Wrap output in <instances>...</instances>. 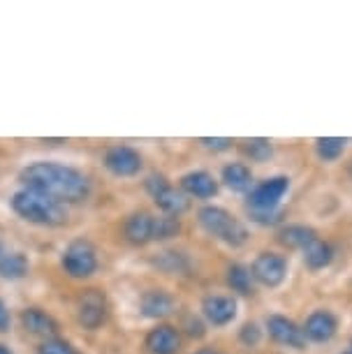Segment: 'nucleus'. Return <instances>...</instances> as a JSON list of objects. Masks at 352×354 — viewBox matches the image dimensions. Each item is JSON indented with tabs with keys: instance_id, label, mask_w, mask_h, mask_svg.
I'll use <instances>...</instances> for the list:
<instances>
[{
	"instance_id": "2eb2a0df",
	"label": "nucleus",
	"mask_w": 352,
	"mask_h": 354,
	"mask_svg": "<svg viewBox=\"0 0 352 354\" xmlns=\"http://www.w3.org/2000/svg\"><path fill=\"white\" fill-rule=\"evenodd\" d=\"M154 230H156V216H151L149 211H137L125 220V239L135 245H144L154 241Z\"/></svg>"
},
{
	"instance_id": "39448f33",
	"label": "nucleus",
	"mask_w": 352,
	"mask_h": 354,
	"mask_svg": "<svg viewBox=\"0 0 352 354\" xmlns=\"http://www.w3.org/2000/svg\"><path fill=\"white\" fill-rule=\"evenodd\" d=\"M144 185H146V192H149V195L154 197V202L158 204V209L165 211V216L178 218L190 206L188 195L181 190H176L163 174H151V176L144 181Z\"/></svg>"
},
{
	"instance_id": "473e14b6",
	"label": "nucleus",
	"mask_w": 352,
	"mask_h": 354,
	"mask_svg": "<svg viewBox=\"0 0 352 354\" xmlns=\"http://www.w3.org/2000/svg\"><path fill=\"white\" fill-rule=\"evenodd\" d=\"M0 354H12V350H10L8 345H3V343H0Z\"/></svg>"
},
{
	"instance_id": "bb28decb",
	"label": "nucleus",
	"mask_w": 352,
	"mask_h": 354,
	"mask_svg": "<svg viewBox=\"0 0 352 354\" xmlns=\"http://www.w3.org/2000/svg\"><path fill=\"white\" fill-rule=\"evenodd\" d=\"M262 336H264V329H260V324L257 322L243 324V329L239 331V340H241L246 347H257L262 343Z\"/></svg>"
},
{
	"instance_id": "7ed1b4c3",
	"label": "nucleus",
	"mask_w": 352,
	"mask_h": 354,
	"mask_svg": "<svg viewBox=\"0 0 352 354\" xmlns=\"http://www.w3.org/2000/svg\"><path fill=\"white\" fill-rule=\"evenodd\" d=\"M290 192L288 176H269L260 183H253V188L246 195V204L250 209L253 220L262 225H274L281 220V204Z\"/></svg>"
},
{
	"instance_id": "9b49d317",
	"label": "nucleus",
	"mask_w": 352,
	"mask_h": 354,
	"mask_svg": "<svg viewBox=\"0 0 352 354\" xmlns=\"http://www.w3.org/2000/svg\"><path fill=\"white\" fill-rule=\"evenodd\" d=\"M144 160L142 156H139V151H135L132 146H111V149H107V153H104V167L116 174V176H135V174H139V169H142Z\"/></svg>"
},
{
	"instance_id": "423d86ee",
	"label": "nucleus",
	"mask_w": 352,
	"mask_h": 354,
	"mask_svg": "<svg viewBox=\"0 0 352 354\" xmlns=\"http://www.w3.org/2000/svg\"><path fill=\"white\" fill-rule=\"evenodd\" d=\"M250 273H253V280L260 283L264 287H281L285 280H288V273H290V262L288 257L281 255V252H260L253 264H250Z\"/></svg>"
},
{
	"instance_id": "393cba45",
	"label": "nucleus",
	"mask_w": 352,
	"mask_h": 354,
	"mask_svg": "<svg viewBox=\"0 0 352 354\" xmlns=\"http://www.w3.org/2000/svg\"><path fill=\"white\" fill-rule=\"evenodd\" d=\"M241 151L243 156L250 160V162H267V160L274 156V144L269 142V139H246L241 144Z\"/></svg>"
},
{
	"instance_id": "412c9836",
	"label": "nucleus",
	"mask_w": 352,
	"mask_h": 354,
	"mask_svg": "<svg viewBox=\"0 0 352 354\" xmlns=\"http://www.w3.org/2000/svg\"><path fill=\"white\" fill-rule=\"evenodd\" d=\"M28 271H30V259L21 250H10L3 262H0V278L5 280H21L28 276Z\"/></svg>"
},
{
	"instance_id": "f257e3e1",
	"label": "nucleus",
	"mask_w": 352,
	"mask_h": 354,
	"mask_svg": "<svg viewBox=\"0 0 352 354\" xmlns=\"http://www.w3.org/2000/svg\"><path fill=\"white\" fill-rule=\"evenodd\" d=\"M21 178L26 188H33L37 192L58 199L61 204H77L89 199L91 195V181L89 176L77 169L72 165H61V162H30L21 171Z\"/></svg>"
},
{
	"instance_id": "b1692460",
	"label": "nucleus",
	"mask_w": 352,
	"mask_h": 354,
	"mask_svg": "<svg viewBox=\"0 0 352 354\" xmlns=\"http://www.w3.org/2000/svg\"><path fill=\"white\" fill-rule=\"evenodd\" d=\"M228 285L239 294H250L253 292V273H250V266L243 264H232L228 269Z\"/></svg>"
},
{
	"instance_id": "7c9ffc66",
	"label": "nucleus",
	"mask_w": 352,
	"mask_h": 354,
	"mask_svg": "<svg viewBox=\"0 0 352 354\" xmlns=\"http://www.w3.org/2000/svg\"><path fill=\"white\" fill-rule=\"evenodd\" d=\"M10 250H12V248H10L8 243H5V241H0V262H3V259H5V255H8Z\"/></svg>"
},
{
	"instance_id": "a878e982",
	"label": "nucleus",
	"mask_w": 352,
	"mask_h": 354,
	"mask_svg": "<svg viewBox=\"0 0 352 354\" xmlns=\"http://www.w3.org/2000/svg\"><path fill=\"white\" fill-rule=\"evenodd\" d=\"M181 232V220L174 216H156V230H154V241H167V239L176 236Z\"/></svg>"
},
{
	"instance_id": "2f4dec72",
	"label": "nucleus",
	"mask_w": 352,
	"mask_h": 354,
	"mask_svg": "<svg viewBox=\"0 0 352 354\" xmlns=\"http://www.w3.org/2000/svg\"><path fill=\"white\" fill-rule=\"evenodd\" d=\"M338 354H352V340H350V343H348V347H343V350L338 352Z\"/></svg>"
},
{
	"instance_id": "4be33fe9",
	"label": "nucleus",
	"mask_w": 352,
	"mask_h": 354,
	"mask_svg": "<svg viewBox=\"0 0 352 354\" xmlns=\"http://www.w3.org/2000/svg\"><path fill=\"white\" fill-rule=\"evenodd\" d=\"M345 149H348V142L341 137L315 139V156L320 158L322 162H336V160L345 153Z\"/></svg>"
},
{
	"instance_id": "9d476101",
	"label": "nucleus",
	"mask_w": 352,
	"mask_h": 354,
	"mask_svg": "<svg viewBox=\"0 0 352 354\" xmlns=\"http://www.w3.org/2000/svg\"><path fill=\"white\" fill-rule=\"evenodd\" d=\"M302 331L311 343H329L338 333V317L327 308H317L304 319Z\"/></svg>"
},
{
	"instance_id": "4468645a",
	"label": "nucleus",
	"mask_w": 352,
	"mask_h": 354,
	"mask_svg": "<svg viewBox=\"0 0 352 354\" xmlns=\"http://www.w3.org/2000/svg\"><path fill=\"white\" fill-rule=\"evenodd\" d=\"M181 190L188 197L211 199L218 195V181L214 178V174H209L204 169H195V171H188L181 178Z\"/></svg>"
},
{
	"instance_id": "aec40b11",
	"label": "nucleus",
	"mask_w": 352,
	"mask_h": 354,
	"mask_svg": "<svg viewBox=\"0 0 352 354\" xmlns=\"http://www.w3.org/2000/svg\"><path fill=\"white\" fill-rule=\"evenodd\" d=\"M302 257H304V264H306L311 271H322L334 262V248H331V243L322 241V239H315V241L302 252Z\"/></svg>"
},
{
	"instance_id": "dca6fc26",
	"label": "nucleus",
	"mask_w": 352,
	"mask_h": 354,
	"mask_svg": "<svg viewBox=\"0 0 352 354\" xmlns=\"http://www.w3.org/2000/svg\"><path fill=\"white\" fill-rule=\"evenodd\" d=\"M139 308H142V315L144 317H151V319H163L174 313L176 308V301L169 292L165 290H149L142 294V301H139Z\"/></svg>"
},
{
	"instance_id": "5701e85b",
	"label": "nucleus",
	"mask_w": 352,
	"mask_h": 354,
	"mask_svg": "<svg viewBox=\"0 0 352 354\" xmlns=\"http://www.w3.org/2000/svg\"><path fill=\"white\" fill-rule=\"evenodd\" d=\"M156 266L167 273H185L190 269V259L181 250H163V252H158Z\"/></svg>"
},
{
	"instance_id": "f03ea898",
	"label": "nucleus",
	"mask_w": 352,
	"mask_h": 354,
	"mask_svg": "<svg viewBox=\"0 0 352 354\" xmlns=\"http://www.w3.org/2000/svg\"><path fill=\"white\" fill-rule=\"evenodd\" d=\"M12 211L19 218L39 227H56L68 220V211H65V206L58 199L33 188H21L12 195Z\"/></svg>"
},
{
	"instance_id": "6e6552de",
	"label": "nucleus",
	"mask_w": 352,
	"mask_h": 354,
	"mask_svg": "<svg viewBox=\"0 0 352 354\" xmlns=\"http://www.w3.org/2000/svg\"><path fill=\"white\" fill-rule=\"evenodd\" d=\"M264 333H267L274 343L283 347H292V350H304V345H306V336H304L302 326H299L295 319H290L288 315H281V313H271V315L264 319Z\"/></svg>"
},
{
	"instance_id": "20e7f679",
	"label": "nucleus",
	"mask_w": 352,
	"mask_h": 354,
	"mask_svg": "<svg viewBox=\"0 0 352 354\" xmlns=\"http://www.w3.org/2000/svg\"><path fill=\"white\" fill-rule=\"evenodd\" d=\"M197 223L209 236L218 239V241H223L225 245H230V248H241L250 239L248 227H246L234 213L223 209V206H214V204L202 206L197 213Z\"/></svg>"
},
{
	"instance_id": "6ab92c4d",
	"label": "nucleus",
	"mask_w": 352,
	"mask_h": 354,
	"mask_svg": "<svg viewBox=\"0 0 352 354\" xmlns=\"http://www.w3.org/2000/svg\"><path fill=\"white\" fill-rule=\"evenodd\" d=\"M21 324L28 333H35V336H54L58 331L56 319L44 313L42 308H26L21 313Z\"/></svg>"
},
{
	"instance_id": "cd10ccee",
	"label": "nucleus",
	"mask_w": 352,
	"mask_h": 354,
	"mask_svg": "<svg viewBox=\"0 0 352 354\" xmlns=\"http://www.w3.org/2000/svg\"><path fill=\"white\" fill-rule=\"evenodd\" d=\"M39 354H77V350L68 343V340L46 338L42 343V347H39Z\"/></svg>"
},
{
	"instance_id": "f704fd0d",
	"label": "nucleus",
	"mask_w": 352,
	"mask_h": 354,
	"mask_svg": "<svg viewBox=\"0 0 352 354\" xmlns=\"http://www.w3.org/2000/svg\"><path fill=\"white\" fill-rule=\"evenodd\" d=\"M348 174H350V178H352V162H350V167H348Z\"/></svg>"
},
{
	"instance_id": "ddd939ff",
	"label": "nucleus",
	"mask_w": 352,
	"mask_h": 354,
	"mask_svg": "<svg viewBox=\"0 0 352 354\" xmlns=\"http://www.w3.org/2000/svg\"><path fill=\"white\" fill-rule=\"evenodd\" d=\"M276 239H278V243L285 245L288 250H299V252H304L311 243L315 241V239H320V236H317V232L313 230V227L299 225V223H290V225L278 227Z\"/></svg>"
},
{
	"instance_id": "1a4fd4ad",
	"label": "nucleus",
	"mask_w": 352,
	"mask_h": 354,
	"mask_svg": "<svg viewBox=\"0 0 352 354\" xmlns=\"http://www.w3.org/2000/svg\"><path fill=\"white\" fill-rule=\"evenodd\" d=\"M202 315L211 326H230L239 315V304L230 294H209L202 301Z\"/></svg>"
},
{
	"instance_id": "a211bd4d",
	"label": "nucleus",
	"mask_w": 352,
	"mask_h": 354,
	"mask_svg": "<svg viewBox=\"0 0 352 354\" xmlns=\"http://www.w3.org/2000/svg\"><path fill=\"white\" fill-rule=\"evenodd\" d=\"M223 183L232 192H248L253 188V169L246 162H228L223 167Z\"/></svg>"
},
{
	"instance_id": "c85d7f7f",
	"label": "nucleus",
	"mask_w": 352,
	"mask_h": 354,
	"mask_svg": "<svg viewBox=\"0 0 352 354\" xmlns=\"http://www.w3.org/2000/svg\"><path fill=\"white\" fill-rule=\"evenodd\" d=\"M199 144H202L204 149H209V151L221 153V151H230L234 142H232V139H199Z\"/></svg>"
},
{
	"instance_id": "72a5a7b5",
	"label": "nucleus",
	"mask_w": 352,
	"mask_h": 354,
	"mask_svg": "<svg viewBox=\"0 0 352 354\" xmlns=\"http://www.w3.org/2000/svg\"><path fill=\"white\" fill-rule=\"evenodd\" d=\"M195 354H218V352H211V350H199V352H195Z\"/></svg>"
},
{
	"instance_id": "f8f14e48",
	"label": "nucleus",
	"mask_w": 352,
	"mask_h": 354,
	"mask_svg": "<svg viewBox=\"0 0 352 354\" xmlns=\"http://www.w3.org/2000/svg\"><path fill=\"white\" fill-rule=\"evenodd\" d=\"M79 322L86 329H98L100 324L107 317V301H104V294L100 290H89L84 292V297L79 299Z\"/></svg>"
},
{
	"instance_id": "c756f323",
	"label": "nucleus",
	"mask_w": 352,
	"mask_h": 354,
	"mask_svg": "<svg viewBox=\"0 0 352 354\" xmlns=\"http://www.w3.org/2000/svg\"><path fill=\"white\" fill-rule=\"evenodd\" d=\"M10 322H12V317H10L8 306L0 301V331H8L10 329Z\"/></svg>"
},
{
	"instance_id": "0eeeda50",
	"label": "nucleus",
	"mask_w": 352,
	"mask_h": 354,
	"mask_svg": "<svg viewBox=\"0 0 352 354\" xmlns=\"http://www.w3.org/2000/svg\"><path fill=\"white\" fill-rule=\"evenodd\" d=\"M63 269L68 271V276H72V278L93 276L98 269L95 248H93L89 241H84V239L72 241L68 248L63 250Z\"/></svg>"
},
{
	"instance_id": "f3484780",
	"label": "nucleus",
	"mask_w": 352,
	"mask_h": 354,
	"mask_svg": "<svg viewBox=\"0 0 352 354\" xmlns=\"http://www.w3.org/2000/svg\"><path fill=\"white\" fill-rule=\"evenodd\" d=\"M146 347H149L151 354H176L178 347H181V336H178V331L174 326L160 324L149 331Z\"/></svg>"
}]
</instances>
